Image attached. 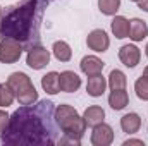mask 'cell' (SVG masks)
<instances>
[{
	"label": "cell",
	"instance_id": "1",
	"mask_svg": "<svg viewBox=\"0 0 148 146\" xmlns=\"http://www.w3.org/2000/svg\"><path fill=\"white\" fill-rule=\"evenodd\" d=\"M59 129L53 103L41 100L23 105L10 115L9 126L0 136V143L10 146L55 145L59 143Z\"/></svg>",
	"mask_w": 148,
	"mask_h": 146
},
{
	"label": "cell",
	"instance_id": "2",
	"mask_svg": "<svg viewBox=\"0 0 148 146\" xmlns=\"http://www.w3.org/2000/svg\"><path fill=\"white\" fill-rule=\"evenodd\" d=\"M48 0H24L12 7L0 21L2 38L17 40L23 46H35L40 40V24Z\"/></svg>",
	"mask_w": 148,
	"mask_h": 146
},
{
	"label": "cell",
	"instance_id": "3",
	"mask_svg": "<svg viewBox=\"0 0 148 146\" xmlns=\"http://www.w3.org/2000/svg\"><path fill=\"white\" fill-rule=\"evenodd\" d=\"M55 120L64 134V138L59 141L60 145L64 143H71V145H79L81 138L84 136L86 131V122L83 117H79V113L73 108L71 105H60L55 108Z\"/></svg>",
	"mask_w": 148,
	"mask_h": 146
},
{
	"label": "cell",
	"instance_id": "4",
	"mask_svg": "<svg viewBox=\"0 0 148 146\" xmlns=\"http://www.w3.org/2000/svg\"><path fill=\"white\" fill-rule=\"evenodd\" d=\"M7 84L14 91L16 100L21 105H31L38 102V91L35 89L29 76L24 72H12L7 77Z\"/></svg>",
	"mask_w": 148,
	"mask_h": 146
},
{
	"label": "cell",
	"instance_id": "5",
	"mask_svg": "<svg viewBox=\"0 0 148 146\" xmlns=\"http://www.w3.org/2000/svg\"><path fill=\"white\" fill-rule=\"evenodd\" d=\"M23 45L12 38H2L0 41V62L2 64H14L21 59Z\"/></svg>",
	"mask_w": 148,
	"mask_h": 146
},
{
	"label": "cell",
	"instance_id": "6",
	"mask_svg": "<svg viewBox=\"0 0 148 146\" xmlns=\"http://www.w3.org/2000/svg\"><path fill=\"white\" fill-rule=\"evenodd\" d=\"M50 62V52L41 46V45H35L28 50V55H26V64L35 69V71H40L43 69L47 64Z\"/></svg>",
	"mask_w": 148,
	"mask_h": 146
},
{
	"label": "cell",
	"instance_id": "7",
	"mask_svg": "<svg viewBox=\"0 0 148 146\" xmlns=\"http://www.w3.org/2000/svg\"><path fill=\"white\" fill-rule=\"evenodd\" d=\"M114 141V131L109 124H97L91 131V145L93 146H109Z\"/></svg>",
	"mask_w": 148,
	"mask_h": 146
},
{
	"label": "cell",
	"instance_id": "8",
	"mask_svg": "<svg viewBox=\"0 0 148 146\" xmlns=\"http://www.w3.org/2000/svg\"><path fill=\"white\" fill-rule=\"evenodd\" d=\"M86 45L93 52H107L110 46V40L103 29H93L86 38Z\"/></svg>",
	"mask_w": 148,
	"mask_h": 146
},
{
	"label": "cell",
	"instance_id": "9",
	"mask_svg": "<svg viewBox=\"0 0 148 146\" xmlns=\"http://www.w3.org/2000/svg\"><path fill=\"white\" fill-rule=\"evenodd\" d=\"M141 59V52L136 45H124L119 50V60L126 65V67H136L140 64Z\"/></svg>",
	"mask_w": 148,
	"mask_h": 146
},
{
	"label": "cell",
	"instance_id": "10",
	"mask_svg": "<svg viewBox=\"0 0 148 146\" xmlns=\"http://www.w3.org/2000/svg\"><path fill=\"white\" fill-rule=\"evenodd\" d=\"M107 88V81L102 74H95V76H88V83H86V93L93 98L102 96L105 93Z\"/></svg>",
	"mask_w": 148,
	"mask_h": 146
},
{
	"label": "cell",
	"instance_id": "11",
	"mask_svg": "<svg viewBox=\"0 0 148 146\" xmlns=\"http://www.w3.org/2000/svg\"><path fill=\"white\" fill-rule=\"evenodd\" d=\"M103 65H105V64H103L98 57H95V55H86V57H83V60H81V64H79L81 71L86 74V76L102 74Z\"/></svg>",
	"mask_w": 148,
	"mask_h": 146
},
{
	"label": "cell",
	"instance_id": "12",
	"mask_svg": "<svg viewBox=\"0 0 148 146\" xmlns=\"http://www.w3.org/2000/svg\"><path fill=\"white\" fill-rule=\"evenodd\" d=\"M81 86V77L73 71H64L60 72V89L66 93H74Z\"/></svg>",
	"mask_w": 148,
	"mask_h": 146
},
{
	"label": "cell",
	"instance_id": "13",
	"mask_svg": "<svg viewBox=\"0 0 148 146\" xmlns=\"http://www.w3.org/2000/svg\"><path fill=\"white\" fill-rule=\"evenodd\" d=\"M148 36V26L143 19H131L129 21V38L133 41H143Z\"/></svg>",
	"mask_w": 148,
	"mask_h": 146
},
{
	"label": "cell",
	"instance_id": "14",
	"mask_svg": "<svg viewBox=\"0 0 148 146\" xmlns=\"http://www.w3.org/2000/svg\"><path fill=\"white\" fill-rule=\"evenodd\" d=\"M41 88L48 93V95H57L60 91V74L52 71V72L45 74L41 77Z\"/></svg>",
	"mask_w": 148,
	"mask_h": 146
},
{
	"label": "cell",
	"instance_id": "15",
	"mask_svg": "<svg viewBox=\"0 0 148 146\" xmlns=\"http://www.w3.org/2000/svg\"><path fill=\"white\" fill-rule=\"evenodd\" d=\"M83 119H84V122H86L88 127H95L97 124H102L103 122L105 112H103L102 107H98V105H91V107H88V108L84 110Z\"/></svg>",
	"mask_w": 148,
	"mask_h": 146
},
{
	"label": "cell",
	"instance_id": "16",
	"mask_svg": "<svg viewBox=\"0 0 148 146\" xmlns=\"http://www.w3.org/2000/svg\"><path fill=\"white\" fill-rule=\"evenodd\" d=\"M121 127H122L124 132L134 134V132H138L140 127H141V117H140L138 113H134V112L126 113V115L121 119Z\"/></svg>",
	"mask_w": 148,
	"mask_h": 146
},
{
	"label": "cell",
	"instance_id": "17",
	"mask_svg": "<svg viewBox=\"0 0 148 146\" xmlns=\"http://www.w3.org/2000/svg\"><path fill=\"white\" fill-rule=\"evenodd\" d=\"M110 28H112L114 36L119 38V40L129 36V21H127L124 16H115V17L112 19Z\"/></svg>",
	"mask_w": 148,
	"mask_h": 146
},
{
	"label": "cell",
	"instance_id": "18",
	"mask_svg": "<svg viewBox=\"0 0 148 146\" xmlns=\"http://www.w3.org/2000/svg\"><path fill=\"white\" fill-rule=\"evenodd\" d=\"M129 103V96L126 93V89H112L109 95V105L114 110H122L126 108V105Z\"/></svg>",
	"mask_w": 148,
	"mask_h": 146
},
{
	"label": "cell",
	"instance_id": "19",
	"mask_svg": "<svg viewBox=\"0 0 148 146\" xmlns=\"http://www.w3.org/2000/svg\"><path fill=\"white\" fill-rule=\"evenodd\" d=\"M52 52H53V55L59 62H69L71 57H73V50L66 41H55L53 46H52Z\"/></svg>",
	"mask_w": 148,
	"mask_h": 146
},
{
	"label": "cell",
	"instance_id": "20",
	"mask_svg": "<svg viewBox=\"0 0 148 146\" xmlns=\"http://www.w3.org/2000/svg\"><path fill=\"white\" fill-rule=\"evenodd\" d=\"M126 83H127V79H126V74L122 72V71L114 69V71L109 74L107 84L110 86V89H126Z\"/></svg>",
	"mask_w": 148,
	"mask_h": 146
},
{
	"label": "cell",
	"instance_id": "21",
	"mask_svg": "<svg viewBox=\"0 0 148 146\" xmlns=\"http://www.w3.org/2000/svg\"><path fill=\"white\" fill-rule=\"evenodd\" d=\"M121 7V0H98V9L105 16H114Z\"/></svg>",
	"mask_w": 148,
	"mask_h": 146
},
{
	"label": "cell",
	"instance_id": "22",
	"mask_svg": "<svg viewBox=\"0 0 148 146\" xmlns=\"http://www.w3.org/2000/svg\"><path fill=\"white\" fill-rule=\"evenodd\" d=\"M14 91L9 84H0V107H10L14 102Z\"/></svg>",
	"mask_w": 148,
	"mask_h": 146
},
{
	"label": "cell",
	"instance_id": "23",
	"mask_svg": "<svg viewBox=\"0 0 148 146\" xmlns=\"http://www.w3.org/2000/svg\"><path fill=\"white\" fill-rule=\"evenodd\" d=\"M134 91H136V96L140 100H148V79L147 77H140L136 83H134Z\"/></svg>",
	"mask_w": 148,
	"mask_h": 146
},
{
	"label": "cell",
	"instance_id": "24",
	"mask_svg": "<svg viewBox=\"0 0 148 146\" xmlns=\"http://www.w3.org/2000/svg\"><path fill=\"white\" fill-rule=\"evenodd\" d=\"M9 119H10V115L7 113V112H3V110H0V134L5 131V127L9 126Z\"/></svg>",
	"mask_w": 148,
	"mask_h": 146
},
{
	"label": "cell",
	"instance_id": "25",
	"mask_svg": "<svg viewBox=\"0 0 148 146\" xmlns=\"http://www.w3.org/2000/svg\"><path fill=\"white\" fill-rule=\"evenodd\" d=\"M129 145H140V146H143L145 143H143L141 139H127V141H124V146H129Z\"/></svg>",
	"mask_w": 148,
	"mask_h": 146
},
{
	"label": "cell",
	"instance_id": "26",
	"mask_svg": "<svg viewBox=\"0 0 148 146\" xmlns=\"http://www.w3.org/2000/svg\"><path fill=\"white\" fill-rule=\"evenodd\" d=\"M138 7H140L141 10L148 12V0H140V2H138Z\"/></svg>",
	"mask_w": 148,
	"mask_h": 146
},
{
	"label": "cell",
	"instance_id": "27",
	"mask_svg": "<svg viewBox=\"0 0 148 146\" xmlns=\"http://www.w3.org/2000/svg\"><path fill=\"white\" fill-rule=\"evenodd\" d=\"M141 76H143V77H147V79H148V65L145 67V71H143V74H141Z\"/></svg>",
	"mask_w": 148,
	"mask_h": 146
},
{
	"label": "cell",
	"instance_id": "28",
	"mask_svg": "<svg viewBox=\"0 0 148 146\" xmlns=\"http://www.w3.org/2000/svg\"><path fill=\"white\" fill-rule=\"evenodd\" d=\"M145 52H147V57H148V45H147V48H145Z\"/></svg>",
	"mask_w": 148,
	"mask_h": 146
},
{
	"label": "cell",
	"instance_id": "29",
	"mask_svg": "<svg viewBox=\"0 0 148 146\" xmlns=\"http://www.w3.org/2000/svg\"><path fill=\"white\" fill-rule=\"evenodd\" d=\"M131 2H136V3H138V2H140V0H131Z\"/></svg>",
	"mask_w": 148,
	"mask_h": 146
},
{
	"label": "cell",
	"instance_id": "30",
	"mask_svg": "<svg viewBox=\"0 0 148 146\" xmlns=\"http://www.w3.org/2000/svg\"><path fill=\"white\" fill-rule=\"evenodd\" d=\"M0 16H2V7H0Z\"/></svg>",
	"mask_w": 148,
	"mask_h": 146
},
{
	"label": "cell",
	"instance_id": "31",
	"mask_svg": "<svg viewBox=\"0 0 148 146\" xmlns=\"http://www.w3.org/2000/svg\"><path fill=\"white\" fill-rule=\"evenodd\" d=\"M48 2H52V0H48Z\"/></svg>",
	"mask_w": 148,
	"mask_h": 146
}]
</instances>
